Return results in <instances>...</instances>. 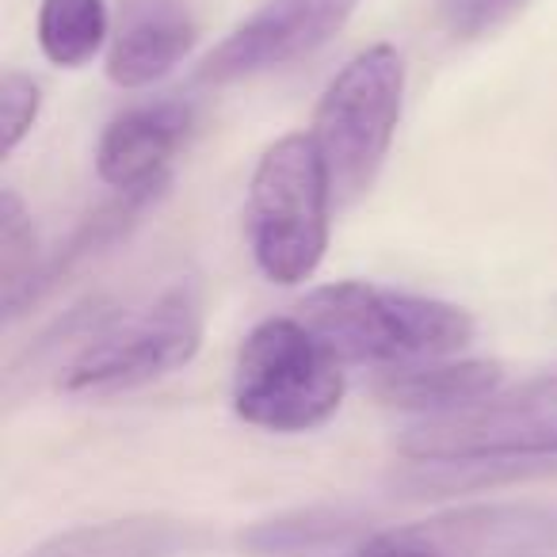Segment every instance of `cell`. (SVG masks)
<instances>
[{"instance_id": "cell-3", "label": "cell", "mask_w": 557, "mask_h": 557, "mask_svg": "<svg viewBox=\"0 0 557 557\" xmlns=\"http://www.w3.org/2000/svg\"><path fill=\"white\" fill-rule=\"evenodd\" d=\"M333 184L310 134H287L260 157L248 187V245L256 268L295 287L318 271L329 248Z\"/></svg>"}, {"instance_id": "cell-18", "label": "cell", "mask_w": 557, "mask_h": 557, "mask_svg": "<svg viewBox=\"0 0 557 557\" xmlns=\"http://www.w3.org/2000/svg\"><path fill=\"white\" fill-rule=\"evenodd\" d=\"M356 557H412V554H405V549H394V546H386V542H379L371 534V539H367V546L359 549Z\"/></svg>"}, {"instance_id": "cell-5", "label": "cell", "mask_w": 557, "mask_h": 557, "mask_svg": "<svg viewBox=\"0 0 557 557\" xmlns=\"http://www.w3.org/2000/svg\"><path fill=\"white\" fill-rule=\"evenodd\" d=\"M405 65L389 42L356 54L313 111V146L329 169L336 199H356L374 184L401 119Z\"/></svg>"}, {"instance_id": "cell-4", "label": "cell", "mask_w": 557, "mask_h": 557, "mask_svg": "<svg viewBox=\"0 0 557 557\" xmlns=\"http://www.w3.org/2000/svg\"><path fill=\"white\" fill-rule=\"evenodd\" d=\"M202 344V295L191 278H180L157 298L96 318L81 348L62 367L65 394H115L191 363Z\"/></svg>"}, {"instance_id": "cell-14", "label": "cell", "mask_w": 557, "mask_h": 557, "mask_svg": "<svg viewBox=\"0 0 557 557\" xmlns=\"http://www.w3.org/2000/svg\"><path fill=\"white\" fill-rule=\"evenodd\" d=\"M108 39V4L103 0H42L39 47L47 62L62 70L92 62Z\"/></svg>"}, {"instance_id": "cell-10", "label": "cell", "mask_w": 557, "mask_h": 557, "mask_svg": "<svg viewBox=\"0 0 557 557\" xmlns=\"http://www.w3.org/2000/svg\"><path fill=\"white\" fill-rule=\"evenodd\" d=\"M191 47L195 20L187 0H123L108 50V77L119 88H146L169 77Z\"/></svg>"}, {"instance_id": "cell-7", "label": "cell", "mask_w": 557, "mask_h": 557, "mask_svg": "<svg viewBox=\"0 0 557 557\" xmlns=\"http://www.w3.org/2000/svg\"><path fill=\"white\" fill-rule=\"evenodd\" d=\"M359 0H268L214 54L202 62V81H240L278 70L321 50L351 20Z\"/></svg>"}, {"instance_id": "cell-12", "label": "cell", "mask_w": 557, "mask_h": 557, "mask_svg": "<svg viewBox=\"0 0 557 557\" xmlns=\"http://www.w3.org/2000/svg\"><path fill=\"white\" fill-rule=\"evenodd\" d=\"M187 542V527L161 516L108 519L77 527L39 546L32 557H172Z\"/></svg>"}, {"instance_id": "cell-6", "label": "cell", "mask_w": 557, "mask_h": 557, "mask_svg": "<svg viewBox=\"0 0 557 557\" xmlns=\"http://www.w3.org/2000/svg\"><path fill=\"white\" fill-rule=\"evenodd\" d=\"M412 462H504L557 455V371L496 389L481 405L447 417H424L401 435Z\"/></svg>"}, {"instance_id": "cell-1", "label": "cell", "mask_w": 557, "mask_h": 557, "mask_svg": "<svg viewBox=\"0 0 557 557\" xmlns=\"http://www.w3.org/2000/svg\"><path fill=\"white\" fill-rule=\"evenodd\" d=\"M298 318L336 359L379 367H417L473 341V318L440 298L405 295L374 283H329L306 295Z\"/></svg>"}, {"instance_id": "cell-9", "label": "cell", "mask_w": 557, "mask_h": 557, "mask_svg": "<svg viewBox=\"0 0 557 557\" xmlns=\"http://www.w3.org/2000/svg\"><path fill=\"white\" fill-rule=\"evenodd\" d=\"M191 108L176 100L141 103L111 119L96 146V172L115 191H141V187L169 184L172 157L184 149L191 134Z\"/></svg>"}, {"instance_id": "cell-13", "label": "cell", "mask_w": 557, "mask_h": 557, "mask_svg": "<svg viewBox=\"0 0 557 557\" xmlns=\"http://www.w3.org/2000/svg\"><path fill=\"white\" fill-rule=\"evenodd\" d=\"M359 531H363V519L351 516L348 508H302L248 527L240 534V546L260 557L310 554V549H329L341 546V542H351Z\"/></svg>"}, {"instance_id": "cell-11", "label": "cell", "mask_w": 557, "mask_h": 557, "mask_svg": "<svg viewBox=\"0 0 557 557\" xmlns=\"http://www.w3.org/2000/svg\"><path fill=\"white\" fill-rule=\"evenodd\" d=\"M504 382L500 363L488 359H462V363H417L397 367L382 379L379 394L386 405L405 412H424V417H447L462 412L493 397Z\"/></svg>"}, {"instance_id": "cell-15", "label": "cell", "mask_w": 557, "mask_h": 557, "mask_svg": "<svg viewBox=\"0 0 557 557\" xmlns=\"http://www.w3.org/2000/svg\"><path fill=\"white\" fill-rule=\"evenodd\" d=\"M35 230L16 191H0V287H4V318L16 321L32 306L39 283Z\"/></svg>"}, {"instance_id": "cell-16", "label": "cell", "mask_w": 557, "mask_h": 557, "mask_svg": "<svg viewBox=\"0 0 557 557\" xmlns=\"http://www.w3.org/2000/svg\"><path fill=\"white\" fill-rule=\"evenodd\" d=\"M42 108V88L20 70H4L0 77V153H16L20 141L32 134Z\"/></svg>"}, {"instance_id": "cell-17", "label": "cell", "mask_w": 557, "mask_h": 557, "mask_svg": "<svg viewBox=\"0 0 557 557\" xmlns=\"http://www.w3.org/2000/svg\"><path fill=\"white\" fill-rule=\"evenodd\" d=\"M527 0H440V16L455 39H481L511 20Z\"/></svg>"}, {"instance_id": "cell-8", "label": "cell", "mask_w": 557, "mask_h": 557, "mask_svg": "<svg viewBox=\"0 0 557 557\" xmlns=\"http://www.w3.org/2000/svg\"><path fill=\"white\" fill-rule=\"evenodd\" d=\"M374 539L412 557H539L557 542V511L534 504H485Z\"/></svg>"}, {"instance_id": "cell-2", "label": "cell", "mask_w": 557, "mask_h": 557, "mask_svg": "<svg viewBox=\"0 0 557 557\" xmlns=\"http://www.w3.org/2000/svg\"><path fill=\"white\" fill-rule=\"evenodd\" d=\"M344 371L302 318L260 321L233 367V409L268 432H310L336 417Z\"/></svg>"}]
</instances>
